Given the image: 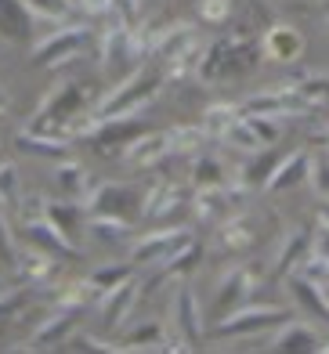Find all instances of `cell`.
<instances>
[{"label":"cell","instance_id":"cell-1","mask_svg":"<svg viewBox=\"0 0 329 354\" xmlns=\"http://www.w3.org/2000/svg\"><path fill=\"white\" fill-rule=\"evenodd\" d=\"M159 91H163L159 73H152V69H134V73L123 80V84L112 87L102 102H94V109L76 123L73 138H87V134H91V127L105 123V120L134 116V112H141L145 105H152V102H156V94H159Z\"/></svg>","mask_w":329,"mask_h":354},{"label":"cell","instance_id":"cell-2","mask_svg":"<svg viewBox=\"0 0 329 354\" xmlns=\"http://www.w3.org/2000/svg\"><path fill=\"white\" fill-rule=\"evenodd\" d=\"M94 105H91V94L84 84H76V80H69V84L55 87L47 98L40 102L37 116L29 120V127H37V131H47V134H58V138H73L76 123L87 116Z\"/></svg>","mask_w":329,"mask_h":354},{"label":"cell","instance_id":"cell-3","mask_svg":"<svg viewBox=\"0 0 329 354\" xmlns=\"http://www.w3.org/2000/svg\"><path fill=\"white\" fill-rule=\"evenodd\" d=\"M265 58L260 55V44L250 40L246 33L239 37H228V40H217L210 44L203 58H199V76L203 84H217V80H235V76H246L250 69H257V62Z\"/></svg>","mask_w":329,"mask_h":354},{"label":"cell","instance_id":"cell-4","mask_svg":"<svg viewBox=\"0 0 329 354\" xmlns=\"http://www.w3.org/2000/svg\"><path fill=\"white\" fill-rule=\"evenodd\" d=\"M278 322H286V308H278V304H242V308H235L232 315L217 322L213 336L217 340H246V336L275 329Z\"/></svg>","mask_w":329,"mask_h":354},{"label":"cell","instance_id":"cell-5","mask_svg":"<svg viewBox=\"0 0 329 354\" xmlns=\"http://www.w3.org/2000/svg\"><path fill=\"white\" fill-rule=\"evenodd\" d=\"M87 40H91V26H84V22L58 26L51 37H44L37 47H33V66L58 69V66H65V62L80 58V51L87 47Z\"/></svg>","mask_w":329,"mask_h":354},{"label":"cell","instance_id":"cell-6","mask_svg":"<svg viewBox=\"0 0 329 354\" xmlns=\"http://www.w3.org/2000/svg\"><path fill=\"white\" fill-rule=\"evenodd\" d=\"M141 196L145 192L134 185H94L91 199L84 203L87 214H112V217H138L141 214Z\"/></svg>","mask_w":329,"mask_h":354},{"label":"cell","instance_id":"cell-7","mask_svg":"<svg viewBox=\"0 0 329 354\" xmlns=\"http://www.w3.org/2000/svg\"><path fill=\"white\" fill-rule=\"evenodd\" d=\"M192 232L188 228H159V232H149L141 235L134 246H130V261L134 264H156V261H170L177 250H185L192 243Z\"/></svg>","mask_w":329,"mask_h":354},{"label":"cell","instance_id":"cell-8","mask_svg":"<svg viewBox=\"0 0 329 354\" xmlns=\"http://www.w3.org/2000/svg\"><path fill=\"white\" fill-rule=\"evenodd\" d=\"M260 55H265V62H275V66H293L304 55V33L290 22H275L260 37Z\"/></svg>","mask_w":329,"mask_h":354},{"label":"cell","instance_id":"cell-9","mask_svg":"<svg viewBox=\"0 0 329 354\" xmlns=\"http://www.w3.org/2000/svg\"><path fill=\"white\" fill-rule=\"evenodd\" d=\"M254 289H257V271L246 268V264H235L228 268L224 275L217 279V315H232L235 308L254 300Z\"/></svg>","mask_w":329,"mask_h":354},{"label":"cell","instance_id":"cell-10","mask_svg":"<svg viewBox=\"0 0 329 354\" xmlns=\"http://www.w3.org/2000/svg\"><path fill=\"white\" fill-rule=\"evenodd\" d=\"M242 185H221V188H195V199H192V210L199 217V224H221L232 217L235 203L242 196Z\"/></svg>","mask_w":329,"mask_h":354},{"label":"cell","instance_id":"cell-11","mask_svg":"<svg viewBox=\"0 0 329 354\" xmlns=\"http://www.w3.org/2000/svg\"><path fill=\"white\" fill-rule=\"evenodd\" d=\"M167 156H174V131H145L123 149L127 167H134V170H149L163 163Z\"/></svg>","mask_w":329,"mask_h":354},{"label":"cell","instance_id":"cell-12","mask_svg":"<svg viewBox=\"0 0 329 354\" xmlns=\"http://www.w3.org/2000/svg\"><path fill=\"white\" fill-rule=\"evenodd\" d=\"M84 308H73V304H58V311L44 322V326L29 336L26 351H44V347H55V344H65L69 340V333L76 329V318Z\"/></svg>","mask_w":329,"mask_h":354},{"label":"cell","instance_id":"cell-13","mask_svg":"<svg viewBox=\"0 0 329 354\" xmlns=\"http://www.w3.org/2000/svg\"><path fill=\"white\" fill-rule=\"evenodd\" d=\"M199 44V29L192 22H170V26H156V40H152V55H159L163 62H170L177 55L192 51Z\"/></svg>","mask_w":329,"mask_h":354},{"label":"cell","instance_id":"cell-14","mask_svg":"<svg viewBox=\"0 0 329 354\" xmlns=\"http://www.w3.org/2000/svg\"><path fill=\"white\" fill-rule=\"evenodd\" d=\"M319 347L322 340L308 322H278L275 336L268 340V351H278V354H315Z\"/></svg>","mask_w":329,"mask_h":354},{"label":"cell","instance_id":"cell-15","mask_svg":"<svg viewBox=\"0 0 329 354\" xmlns=\"http://www.w3.org/2000/svg\"><path fill=\"white\" fill-rule=\"evenodd\" d=\"M308 253H311V228H304V224L286 228L283 243L275 250V275H293V271L304 264Z\"/></svg>","mask_w":329,"mask_h":354},{"label":"cell","instance_id":"cell-16","mask_svg":"<svg viewBox=\"0 0 329 354\" xmlns=\"http://www.w3.org/2000/svg\"><path fill=\"white\" fill-rule=\"evenodd\" d=\"M311 177V152L308 149H297V152H290L286 159H278L272 177H268V185L265 192H290V188H297L301 181H308Z\"/></svg>","mask_w":329,"mask_h":354},{"label":"cell","instance_id":"cell-17","mask_svg":"<svg viewBox=\"0 0 329 354\" xmlns=\"http://www.w3.org/2000/svg\"><path fill=\"white\" fill-rule=\"evenodd\" d=\"M170 322L177 326V333L185 336L188 344H195L203 336V315H199V297H195L192 286H181L177 297H174V308H170Z\"/></svg>","mask_w":329,"mask_h":354},{"label":"cell","instance_id":"cell-18","mask_svg":"<svg viewBox=\"0 0 329 354\" xmlns=\"http://www.w3.org/2000/svg\"><path fill=\"white\" fill-rule=\"evenodd\" d=\"M15 271L29 282V286H47L58 275V264H55V253H47L44 246H26L19 250V261H15Z\"/></svg>","mask_w":329,"mask_h":354},{"label":"cell","instance_id":"cell-19","mask_svg":"<svg viewBox=\"0 0 329 354\" xmlns=\"http://www.w3.org/2000/svg\"><path fill=\"white\" fill-rule=\"evenodd\" d=\"M138 134H145V131H141V123H138L134 116H120V120H105V123L91 127L87 141L94 145L98 152H109L112 145H130Z\"/></svg>","mask_w":329,"mask_h":354},{"label":"cell","instance_id":"cell-20","mask_svg":"<svg viewBox=\"0 0 329 354\" xmlns=\"http://www.w3.org/2000/svg\"><path fill=\"white\" fill-rule=\"evenodd\" d=\"M199 264H203V243H199V239H192V243H188L185 250H177V253L170 257V261H163L159 275H156L149 286H145V293H152V289H156L159 282H167V279H181V282H185V279H188Z\"/></svg>","mask_w":329,"mask_h":354},{"label":"cell","instance_id":"cell-21","mask_svg":"<svg viewBox=\"0 0 329 354\" xmlns=\"http://www.w3.org/2000/svg\"><path fill=\"white\" fill-rule=\"evenodd\" d=\"M181 203H185V192H181L177 185H170V181H156V185L141 196V217L163 221V217H170Z\"/></svg>","mask_w":329,"mask_h":354},{"label":"cell","instance_id":"cell-22","mask_svg":"<svg viewBox=\"0 0 329 354\" xmlns=\"http://www.w3.org/2000/svg\"><path fill=\"white\" fill-rule=\"evenodd\" d=\"M26 239H29V243H37V246H44L47 253H55V257H76V243L65 232H58L47 217L26 221Z\"/></svg>","mask_w":329,"mask_h":354},{"label":"cell","instance_id":"cell-23","mask_svg":"<svg viewBox=\"0 0 329 354\" xmlns=\"http://www.w3.org/2000/svg\"><path fill=\"white\" fill-rule=\"evenodd\" d=\"M15 145L29 156H47V159H62L69 156V138H58V134H47V131H37V127H22L15 134Z\"/></svg>","mask_w":329,"mask_h":354},{"label":"cell","instance_id":"cell-24","mask_svg":"<svg viewBox=\"0 0 329 354\" xmlns=\"http://www.w3.org/2000/svg\"><path fill=\"white\" fill-rule=\"evenodd\" d=\"M55 188H58L62 199L87 203L91 192H94V181H91V174L80 167V163H58L55 167Z\"/></svg>","mask_w":329,"mask_h":354},{"label":"cell","instance_id":"cell-25","mask_svg":"<svg viewBox=\"0 0 329 354\" xmlns=\"http://www.w3.org/2000/svg\"><path fill=\"white\" fill-rule=\"evenodd\" d=\"M33 11L26 0H0V37L11 40V44H19L29 37V29H33Z\"/></svg>","mask_w":329,"mask_h":354},{"label":"cell","instance_id":"cell-26","mask_svg":"<svg viewBox=\"0 0 329 354\" xmlns=\"http://www.w3.org/2000/svg\"><path fill=\"white\" fill-rule=\"evenodd\" d=\"M134 300H138L134 279L120 282L116 289H109V293H102V297H98V304H102V318L109 322L112 329H120L123 322H127V315H130V308H134Z\"/></svg>","mask_w":329,"mask_h":354},{"label":"cell","instance_id":"cell-27","mask_svg":"<svg viewBox=\"0 0 329 354\" xmlns=\"http://www.w3.org/2000/svg\"><path fill=\"white\" fill-rule=\"evenodd\" d=\"M254 239H257V228H254V221L246 217V214H232L228 221L217 224V246L228 250V253L250 250V246H254Z\"/></svg>","mask_w":329,"mask_h":354},{"label":"cell","instance_id":"cell-28","mask_svg":"<svg viewBox=\"0 0 329 354\" xmlns=\"http://www.w3.org/2000/svg\"><path fill=\"white\" fill-rule=\"evenodd\" d=\"M29 11H33V19L37 22H55V26H69L76 22V0H26Z\"/></svg>","mask_w":329,"mask_h":354},{"label":"cell","instance_id":"cell-29","mask_svg":"<svg viewBox=\"0 0 329 354\" xmlns=\"http://www.w3.org/2000/svg\"><path fill=\"white\" fill-rule=\"evenodd\" d=\"M290 286H293V293H297V300L304 304L308 311H315V315H322L329 322V293H326L322 282H311V279H304L301 271H297Z\"/></svg>","mask_w":329,"mask_h":354},{"label":"cell","instance_id":"cell-30","mask_svg":"<svg viewBox=\"0 0 329 354\" xmlns=\"http://www.w3.org/2000/svg\"><path fill=\"white\" fill-rule=\"evenodd\" d=\"M192 185L195 188H221V185H232V181H228V167L221 163L217 156H195Z\"/></svg>","mask_w":329,"mask_h":354},{"label":"cell","instance_id":"cell-31","mask_svg":"<svg viewBox=\"0 0 329 354\" xmlns=\"http://www.w3.org/2000/svg\"><path fill=\"white\" fill-rule=\"evenodd\" d=\"M242 116V105H210L206 109V116H203V131H206V138L210 141H221L224 134H228V127H232L235 120Z\"/></svg>","mask_w":329,"mask_h":354},{"label":"cell","instance_id":"cell-32","mask_svg":"<svg viewBox=\"0 0 329 354\" xmlns=\"http://www.w3.org/2000/svg\"><path fill=\"white\" fill-rule=\"evenodd\" d=\"M221 141L232 145V149H239V152H246V156H260V152H265V141L257 138V131L250 127V120H246V116H239L232 127H228V134Z\"/></svg>","mask_w":329,"mask_h":354},{"label":"cell","instance_id":"cell-33","mask_svg":"<svg viewBox=\"0 0 329 354\" xmlns=\"http://www.w3.org/2000/svg\"><path fill=\"white\" fill-rule=\"evenodd\" d=\"M127 279H134V261H130V264H105V268H94L87 275V282L98 289V297L109 293V289H116Z\"/></svg>","mask_w":329,"mask_h":354},{"label":"cell","instance_id":"cell-34","mask_svg":"<svg viewBox=\"0 0 329 354\" xmlns=\"http://www.w3.org/2000/svg\"><path fill=\"white\" fill-rule=\"evenodd\" d=\"M87 232L98 235V239H105V243H120V239L130 235V221L127 217H112V214H91Z\"/></svg>","mask_w":329,"mask_h":354},{"label":"cell","instance_id":"cell-35","mask_svg":"<svg viewBox=\"0 0 329 354\" xmlns=\"http://www.w3.org/2000/svg\"><path fill=\"white\" fill-rule=\"evenodd\" d=\"M19 192H22L19 167H15L11 159H0V214L19 206Z\"/></svg>","mask_w":329,"mask_h":354},{"label":"cell","instance_id":"cell-36","mask_svg":"<svg viewBox=\"0 0 329 354\" xmlns=\"http://www.w3.org/2000/svg\"><path fill=\"white\" fill-rule=\"evenodd\" d=\"M127 351H141V347H163L167 344V333H163L159 322H141V326H134L127 336H123Z\"/></svg>","mask_w":329,"mask_h":354},{"label":"cell","instance_id":"cell-37","mask_svg":"<svg viewBox=\"0 0 329 354\" xmlns=\"http://www.w3.org/2000/svg\"><path fill=\"white\" fill-rule=\"evenodd\" d=\"M242 116L250 120V127L257 131V138L265 141V149H268V145H275L278 134H283V123H278L275 116H257V112H242Z\"/></svg>","mask_w":329,"mask_h":354},{"label":"cell","instance_id":"cell-38","mask_svg":"<svg viewBox=\"0 0 329 354\" xmlns=\"http://www.w3.org/2000/svg\"><path fill=\"white\" fill-rule=\"evenodd\" d=\"M308 181L315 185L319 199H326V203H329V149H326V152H319L315 159H311V177H308Z\"/></svg>","mask_w":329,"mask_h":354},{"label":"cell","instance_id":"cell-39","mask_svg":"<svg viewBox=\"0 0 329 354\" xmlns=\"http://www.w3.org/2000/svg\"><path fill=\"white\" fill-rule=\"evenodd\" d=\"M232 15V0H199V19L206 26H221Z\"/></svg>","mask_w":329,"mask_h":354},{"label":"cell","instance_id":"cell-40","mask_svg":"<svg viewBox=\"0 0 329 354\" xmlns=\"http://www.w3.org/2000/svg\"><path fill=\"white\" fill-rule=\"evenodd\" d=\"M311 253L329 264V214H322V221L311 228Z\"/></svg>","mask_w":329,"mask_h":354},{"label":"cell","instance_id":"cell-41","mask_svg":"<svg viewBox=\"0 0 329 354\" xmlns=\"http://www.w3.org/2000/svg\"><path fill=\"white\" fill-rule=\"evenodd\" d=\"M0 261L11 271H15V261H19V250H15V239H11V228H8L4 217H0Z\"/></svg>","mask_w":329,"mask_h":354},{"label":"cell","instance_id":"cell-42","mask_svg":"<svg viewBox=\"0 0 329 354\" xmlns=\"http://www.w3.org/2000/svg\"><path fill=\"white\" fill-rule=\"evenodd\" d=\"M26 304V289H11V293H0V326H4V322L19 311Z\"/></svg>","mask_w":329,"mask_h":354},{"label":"cell","instance_id":"cell-43","mask_svg":"<svg viewBox=\"0 0 329 354\" xmlns=\"http://www.w3.org/2000/svg\"><path fill=\"white\" fill-rule=\"evenodd\" d=\"M76 8L87 19H102V15H112V0H76Z\"/></svg>","mask_w":329,"mask_h":354},{"label":"cell","instance_id":"cell-44","mask_svg":"<svg viewBox=\"0 0 329 354\" xmlns=\"http://www.w3.org/2000/svg\"><path fill=\"white\" fill-rule=\"evenodd\" d=\"M4 112H8V94L0 91V116H4Z\"/></svg>","mask_w":329,"mask_h":354},{"label":"cell","instance_id":"cell-45","mask_svg":"<svg viewBox=\"0 0 329 354\" xmlns=\"http://www.w3.org/2000/svg\"><path fill=\"white\" fill-rule=\"evenodd\" d=\"M319 351H322V354H329V344H322V347H319Z\"/></svg>","mask_w":329,"mask_h":354},{"label":"cell","instance_id":"cell-46","mask_svg":"<svg viewBox=\"0 0 329 354\" xmlns=\"http://www.w3.org/2000/svg\"><path fill=\"white\" fill-rule=\"evenodd\" d=\"M322 8H326V11H329V0H322Z\"/></svg>","mask_w":329,"mask_h":354},{"label":"cell","instance_id":"cell-47","mask_svg":"<svg viewBox=\"0 0 329 354\" xmlns=\"http://www.w3.org/2000/svg\"><path fill=\"white\" fill-rule=\"evenodd\" d=\"M138 4H141V0H138Z\"/></svg>","mask_w":329,"mask_h":354},{"label":"cell","instance_id":"cell-48","mask_svg":"<svg viewBox=\"0 0 329 354\" xmlns=\"http://www.w3.org/2000/svg\"><path fill=\"white\" fill-rule=\"evenodd\" d=\"M0 286H4V282H0Z\"/></svg>","mask_w":329,"mask_h":354},{"label":"cell","instance_id":"cell-49","mask_svg":"<svg viewBox=\"0 0 329 354\" xmlns=\"http://www.w3.org/2000/svg\"><path fill=\"white\" fill-rule=\"evenodd\" d=\"M326 134H329V131H326Z\"/></svg>","mask_w":329,"mask_h":354}]
</instances>
